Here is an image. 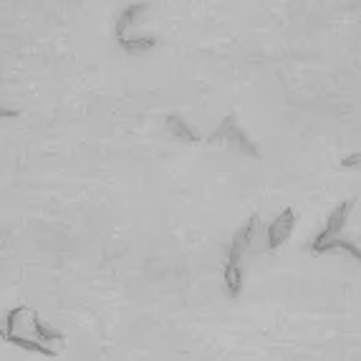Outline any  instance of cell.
<instances>
[{
  "label": "cell",
  "instance_id": "obj_1",
  "mask_svg": "<svg viewBox=\"0 0 361 361\" xmlns=\"http://www.w3.org/2000/svg\"><path fill=\"white\" fill-rule=\"evenodd\" d=\"M207 145H228L230 149L253 157V159H258V157H260L258 145L247 137L245 129L238 127V119H235V114H228L223 121H220V124H217L215 132L207 137Z\"/></svg>",
  "mask_w": 361,
  "mask_h": 361
},
{
  "label": "cell",
  "instance_id": "obj_2",
  "mask_svg": "<svg viewBox=\"0 0 361 361\" xmlns=\"http://www.w3.org/2000/svg\"><path fill=\"white\" fill-rule=\"evenodd\" d=\"M255 230H258V215H250V217H247V223L243 225V228L233 235V240H230V247H228V263L240 265L243 255H245L247 250H250V245H253Z\"/></svg>",
  "mask_w": 361,
  "mask_h": 361
},
{
  "label": "cell",
  "instance_id": "obj_3",
  "mask_svg": "<svg viewBox=\"0 0 361 361\" xmlns=\"http://www.w3.org/2000/svg\"><path fill=\"white\" fill-rule=\"evenodd\" d=\"M354 205H356V197L343 200L341 205H338L336 210L329 215L324 230H321V233L313 238L311 245H319V243H326V240H331V238H338V235H341V230H343V225H346V220H349V212L354 210Z\"/></svg>",
  "mask_w": 361,
  "mask_h": 361
},
{
  "label": "cell",
  "instance_id": "obj_4",
  "mask_svg": "<svg viewBox=\"0 0 361 361\" xmlns=\"http://www.w3.org/2000/svg\"><path fill=\"white\" fill-rule=\"evenodd\" d=\"M293 228H295V212L290 210V207H286L283 212H278L276 220L268 225V233H265V238H268V250H276V247L286 245V240L290 238Z\"/></svg>",
  "mask_w": 361,
  "mask_h": 361
},
{
  "label": "cell",
  "instance_id": "obj_5",
  "mask_svg": "<svg viewBox=\"0 0 361 361\" xmlns=\"http://www.w3.org/2000/svg\"><path fill=\"white\" fill-rule=\"evenodd\" d=\"M336 250L351 255L356 263H361V247L356 245L354 240H346V238H341V235H338V238H331V240H326V243H319V245H311L313 258H319V255H326V253H336Z\"/></svg>",
  "mask_w": 361,
  "mask_h": 361
},
{
  "label": "cell",
  "instance_id": "obj_6",
  "mask_svg": "<svg viewBox=\"0 0 361 361\" xmlns=\"http://www.w3.org/2000/svg\"><path fill=\"white\" fill-rule=\"evenodd\" d=\"M8 343H13V346H18V349L28 351V354H38V356H46V359H56L59 356V351L51 349V346H46V343H41L36 338H25V336H18V334H13V336H6Z\"/></svg>",
  "mask_w": 361,
  "mask_h": 361
},
{
  "label": "cell",
  "instance_id": "obj_7",
  "mask_svg": "<svg viewBox=\"0 0 361 361\" xmlns=\"http://www.w3.org/2000/svg\"><path fill=\"white\" fill-rule=\"evenodd\" d=\"M167 132L172 134V137L187 142V145H195V142H200L197 134L190 129V124H187V121L182 119V116H177V114H169L167 116Z\"/></svg>",
  "mask_w": 361,
  "mask_h": 361
},
{
  "label": "cell",
  "instance_id": "obj_8",
  "mask_svg": "<svg viewBox=\"0 0 361 361\" xmlns=\"http://www.w3.org/2000/svg\"><path fill=\"white\" fill-rule=\"evenodd\" d=\"M223 286H225V290H228L230 298H238V295L243 293V271H240V265L225 263Z\"/></svg>",
  "mask_w": 361,
  "mask_h": 361
},
{
  "label": "cell",
  "instance_id": "obj_9",
  "mask_svg": "<svg viewBox=\"0 0 361 361\" xmlns=\"http://www.w3.org/2000/svg\"><path fill=\"white\" fill-rule=\"evenodd\" d=\"M30 326H33V334H36L38 341L46 343V346H49V343H56V341H66V334L51 329V326L46 324V321L38 319L36 313H33V321H30Z\"/></svg>",
  "mask_w": 361,
  "mask_h": 361
},
{
  "label": "cell",
  "instance_id": "obj_10",
  "mask_svg": "<svg viewBox=\"0 0 361 361\" xmlns=\"http://www.w3.org/2000/svg\"><path fill=\"white\" fill-rule=\"evenodd\" d=\"M119 46L124 51H127L129 56H134V54H142V51H149V49H154L157 46V38H152V36H147V38H119Z\"/></svg>",
  "mask_w": 361,
  "mask_h": 361
},
{
  "label": "cell",
  "instance_id": "obj_11",
  "mask_svg": "<svg viewBox=\"0 0 361 361\" xmlns=\"http://www.w3.org/2000/svg\"><path fill=\"white\" fill-rule=\"evenodd\" d=\"M145 3H142V6H129L127 11L121 13L119 18H116V25H114V33H116V41H119V38H124V30L129 28V23H132L134 20V16H139V13L145 11Z\"/></svg>",
  "mask_w": 361,
  "mask_h": 361
},
{
  "label": "cell",
  "instance_id": "obj_12",
  "mask_svg": "<svg viewBox=\"0 0 361 361\" xmlns=\"http://www.w3.org/2000/svg\"><path fill=\"white\" fill-rule=\"evenodd\" d=\"M25 313V308L23 306H18V308H11L8 311V316H6V336H13L16 334V326H18V319Z\"/></svg>",
  "mask_w": 361,
  "mask_h": 361
},
{
  "label": "cell",
  "instance_id": "obj_13",
  "mask_svg": "<svg viewBox=\"0 0 361 361\" xmlns=\"http://www.w3.org/2000/svg\"><path fill=\"white\" fill-rule=\"evenodd\" d=\"M359 164H361V152H354V154L341 159V167H359Z\"/></svg>",
  "mask_w": 361,
  "mask_h": 361
},
{
  "label": "cell",
  "instance_id": "obj_14",
  "mask_svg": "<svg viewBox=\"0 0 361 361\" xmlns=\"http://www.w3.org/2000/svg\"><path fill=\"white\" fill-rule=\"evenodd\" d=\"M18 114H20L18 109H8V106H3V104H0V119H16Z\"/></svg>",
  "mask_w": 361,
  "mask_h": 361
},
{
  "label": "cell",
  "instance_id": "obj_15",
  "mask_svg": "<svg viewBox=\"0 0 361 361\" xmlns=\"http://www.w3.org/2000/svg\"><path fill=\"white\" fill-rule=\"evenodd\" d=\"M0 338H6V329H0Z\"/></svg>",
  "mask_w": 361,
  "mask_h": 361
}]
</instances>
